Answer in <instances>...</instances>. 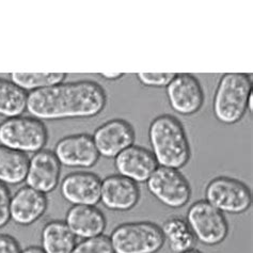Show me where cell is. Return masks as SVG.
<instances>
[{
    "instance_id": "cell-1",
    "label": "cell",
    "mask_w": 253,
    "mask_h": 253,
    "mask_svg": "<svg viewBox=\"0 0 253 253\" xmlns=\"http://www.w3.org/2000/svg\"><path fill=\"white\" fill-rule=\"evenodd\" d=\"M107 104V95L101 84L92 81L62 83L30 92L27 111L39 120L93 118Z\"/></svg>"
},
{
    "instance_id": "cell-2",
    "label": "cell",
    "mask_w": 253,
    "mask_h": 253,
    "mask_svg": "<svg viewBox=\"0 0 253 253\" xmlns=\"http://www.w3.org/2000/svg\"><path fill=\"white\" fill-rule=\"evenodd\" d=\"M149 139L158 166L179 170L188 164L191 153L189 139L175 117L157 116L150 124Z\"/></svg>"
},
{
    "instance_id": "cell-3",
    "label": "cell",
    "mask_w": 253,
    "mask_h": 253,
    "mask_svg": "<svg viewBox=\"0 0 253 253\" xmlns=\"http://www.w3.org/2000/svg\"><path fill=\"white\" fill-rule=\"evenodd\" d=\"M252 93L251 76L244 73L224 74L214 95L212 111L219 122L233 125L241 121L248 110Z\"/></svg>"
},
{
    "instance_id": "cell-4",
    "label": "cell",
    "mask_w": 253,
    "mask_h": 253,
    "mask_svg": "<svg viewBox=\"0 0 253 253\" xmlns=\"http://www.w3.org/2000/svg\"><path fill=\"white\" fill-rule=\"evenodd\" d=\"M109 239L115 253H157L166 242L161 226L150 221L120 224Z\"/></svg>"
},
{
    "instance_id": "cell-5",
    "label": "cell",
    "mask_w": 253,
    "mask_h": 253,
    "mask_svg": "<svg viewBox=\"0 0 253 253\" xmlns=\"http://www.w3.org/2000/svg\"><path fill=\"white\" fill-rule=\"evenodd\" d=\"M48 140L43 121L33 117H14L0 123V144L25 153L42 151Z\"/></svg>"
},
{
    "instance_id": "cell-6",
    "label": "cell",
    "mask_w": 253,
    "mask_h": 253,
    "mask_svg": "<svg viewBox=\"0 0 253 253\" xmlns=\"http://www.w3.org/2000/svg\"><path fill=\"white\" fill-rule=\"evenodd\" d=\"M186 221L197 241L210 247L220 245L229 234V223L223 212L206 200H199L190 206Z\"/></svg>"
},
{
    "instance_id": "cell-7",
    "label": "cell",
    "mask_w": 253,
    "mask_h": 253,
    "mask_svg": "<svg viewBox=\"0 0 253 253\" xmlns=\"http://www.w3.org/2000/svg\"><path fill=\"white\" fill-rule=\"evenodd\" d=\"M205 200L222 212L243 214L250 209L252 194L248 186L239 179L218 176L206 186Z\"/></svg>"
},
{
    "instance_id": "cell-8",
    "label": "cell",
    "mask_w": 253,
    "mask_h": 253,
    "mask_svg": "<svg viewBox=\"0 0 253 253\" xmlns=\"http://www.w3.org/2000/svg\"><path fill=\"white\" fill-rule=\"evenodd\" d=\"M146 186L153 197L171 209L183 208L191 197L188 179L177 169L158 166L146 182Z\"/></svg>"
},
{
    "instance_id": "cell-9",
    "label": "cell",
    "mask_w": 253,
    "mask_h": 253,
    "mask_svg": "<svg viewBox=\"0 0 253 253\" xmlns=\"http://www.w3.org/2000/svg\"><path fill=\"white\" fill-rule=\"evenodd\" d=\"M99 156L116 158L136 141L132 125L123 119H113L102 124L92 136Z\"/></svg>"
},
{
    "instance_id": "cell-10",
    "label": "cell",
    "mask_w": 253,
    "mask_h": 253,
    "mask_svg": "<svg viewBox=\"0 0 253 253\" xmlns=\"http://www.w3.org/2000/svg\"><path fill=\"white\" fill-rule=\"evenodd\" d=\"M166 88L171 108L178 115L191 116L202 108L204 92L194 75L175 74Z\"/></svg>"
},
{
    "instance_id": "cell-11",
    "label": "cell",
    "mask_w": 253,
    "mask_h": 253,
    "mask_svg": "<svg viewBox=\"0 0 253 253\" xmlns=\"http://www.w3.org/2000/svg\"><path fill=\"white\" fill-rule=\"evenodd\" d=\"M55 155L61 166L70 168H91L99 158V154L88 134L66 136L57 142Z\"/></svg>"
},
{
    "instance_id": "cell-12",
    "label": "cell",
    "mask_w": 253,
    "mask_h": 253,
    "mask_svg": "<svg viewBox=\"0 0 253 253\" xmlns=\"http://www.w3.org/2000/svg\"><path fill=\"white\" fill-rule=\"evenodd\" d=\"M61 175V164L55 153L49 150L39 151L29 158L25 182L28 187L46 195L57 188Z\"/></svg>"
},
{
    "instance_id": "cell-13",
    "label": "cell",
    "mask_w": 253,
    "mask_h": 253,
    "mask_svg": "<svg viewBox=\"0 0 253 253\" xmlns=\"http://www.w3.org/2000/svg\"><path fill=\"white\" fill-rule=\"evenodd\" d=\"M140 199L139 185L120 174L109 175L102 181L101 202L113 211H127L135 208Z\"/></svg>"
},
{
    "instance_id": "cell-14",
    "label": "cell",
    "mask_w": 253,
    "mask_h": 253,
    "mask_svg": "<svg viewBox=\"0 0 253 253\" xmlns=\"http://www.w3.org/2000/svg\"><path fill=\"white\" fill-rule=\"evenodd\" d=\"M60 188L62 197L73 205L95 206L101 202L102 179L92 172L70 173L62 179Z\"/></svg>"
},
{
    "instance_id": "cell-15",
    "label": "cell",
    "mask_w": 253,
    "mask_h": 253,
    "mask_svg": "<svg viewBox=\"0 0 253 253\" xmlns=\"http://www.w3.org/2000/svg\"><path fill=\"white\" fill-rule=\"evenodd\" d=\"M115 166L118 174L139 184L148 182L158 164L150 150L132 144L115 158Z\"/></svg>"
},
{
    "instance_id": "cell-16",
    "label": "cell",
    "mask_w": 253,
    "mask_h": 253,
    "mask_svg": "<svg viewBox=\"0 0 253 253\" xmlns=\"http://www.w3.org/2000/svg\"><path fill=\"white\" fill-rule=\"evenodd\" d=\"M46 195L28 186L19 188L11 198V219L19 225H30L43 217L47 210Z\"/></svg>"
},
{
    "instance_id": "cell-17",
    "label": "cell",
    "mask_w": 253,
    "mask_h": 253,
    "mask_svg": "<svg viewBox=\"0 0 253 253\" xmlns=\"http://www.w3.org/2000/svg\"><path fill=\"white\" fill-rule=\"evenodd\" d=\"M64 222L76 237L84 239L101 236L106 229L105 215L91 205H73L66 212Z\"/></svg>"
},
{
    "instance_id": "cell-18",
    "label": "cell",
    "mask_w": 253,
    "mask_h": 253,
    "mask_svg": "<svg viewBox=\"0 0 253 253\" xmlns=\"http://www.w3.org/2000/svg\"><path fill=\"white\" fill-rule=\"evenodd\" d=\"M41 245L45 253H71L77 245V237L65 222L52 220L44 225Z\"/></svg>"
},
{
    "instance_id": "cell-19",
    "label": "cell",
    "mask_w": 253,
    "mask_h": 253,
    "mask_svg": "<svg viewBox=\"0 0 253 253\" xmlns=\"http://www.w3.org/2000/svg\"><path fill=\"white\" fill-rule=\"evenodd\" d=\"M28 165L27 154L0 144V183L18 185L25 182Z\"/></svg>"
},
{
    "instance_id": "cell-20",
    "label": "cell",
    "mask_w": 253,
    "mask_h": 253,
    "mask_svg": "<svg viewBox=\"0 0 253 253\" xmlns=\"http://www.w3.org/2000/svg\"><path fill=\"white\" fill-rule=\"evenodd\" d=\"M161 229L173 253H184L194 249L197 239L186 219L171 217L164 222Z\"/></svg>"
},
{
    "instance_id": "cell-21",
    "label": "cell",
    "mask_w": 253,
    "mask_h": 253,
    "mask_svg": "<svg viewBox=\"0 0 253 253\" xmlns=\"http://www.w3.org/2000/svg\"><path fill=\"white\" fill-rule=\"evenodd\" d=\"M27 92L15 84L0 78V116L6 119L22 116L27 110Z\"/></svg>"
},
{
    "instance_id": "cell-22",
    "label": "cell",
    "mask_w": 253,
    "mask_h": 253,
    "mask_svg": "<svg viewBox=\"0 0 253 253\" xmlns=\"http://www.w3.org/2000/svg\"><path fill=\"white\" fill-rule=\"evenodd\" d=\"M64 73H12L11 82L24 91H37L62 84Z\"/></svg>"
},
{
    "instance_id": "cell-23",
    "label": "cell",
    "mask_w": 253,
    "mask_h": 253,
    "mask_svg": "<svg viewBox=\"0 0 253 253\" xmlns=\"http://www.w3.org/2000/svg\"><path fill=\"white\" fill-rule=\"evenodd\" d=\"M71 253H115L108 236L101 235L84 239L75 246Z\"/></svg>"
},
{
    "instance_id": "cell-24",
    "label": "cell",
    "mask_w": 253,
    "mask_h": 253,
    "mask_svg": "<svg viewBox=\"0 0 253 253\" xmlns=\"http://www.w3.org/2000/svg\"><path fill=\"white\" fill-rule=\"evenodd\" d=\"M174 76V73H138L137 79L145 86L163 88L167 86Z\"/></svg>"
},
{
    "instance_id": "cell-25",
    "label": "cell",
    "mask_w": 253,
    "mask_h": 253,
    "mask_svg": "<svg viewBox=\"0 0 253 253\" xmlns=\"http://www.w3.org/2000/svg\"><path fill=\"white\" fill-rule=\"evenodd\" d=\"M11 198L8 186L0 183V229L3 228L11 220Z\"/></svg>"
},
{
    "instance_id": "cell-26",
    "label": "cell",
    "mask_w": 253,
    "mask_h": 253,
    "mask_svg": "<svg viewBox=\"0 0 253 253\" xmlns=\"http://www.w3.org/2000/svg\"><path fill=\"white\" fill-rule=\"evenodd\" d=\"M16 239L8 234H0V253H21Z\"/></svg>"
},
{
    "instance_id": "cell-27",
    "label": "cell",
    "mask_w": 253,
    "mask_h": 253,
    "mask_svg": "<svg viewBox=\"0 0 253 253\" xmlns=\"http://www.w3.org/2000/svg\"><path fill=\"white\" fill-rule=\"evenodd\" d=\"M101 76L106 79V81H111V82H115L118 81V79L122 78L123 74L121 73H102Z\"/></svg>"
},
{
    "instance_id": "cell-28",
    "label": "cell",
    "mask_w": 253,
    "mask_h": 253,
    "mask_svg": "<svg viewBox=\"0 0 253 253\" xmlns=\"http://www.w3.org/2000/svg\"><path fill=\"white\" fill-rule=\"evenodd\" d=\"M21 253H45V252L41 247H38V246H30V247L22 250Z\"/></svg>"
},
{
    "instance_id": "cell-29",
    "label": "cell",
    "mask_w": 253,
    "mask_h": 253,
    "mask_svg": "<svg viewBox=\"0 0 253 253\" xmlns=\"http://www.w3.org/2000/svg\"><path fill=\"white\" fill-rule=\"evenodd\" d=\"M248 110L250 112H252L253 110V94H251V96L249 97V102H248Z\"/></svg>"
},
{
    "instance_id": "cell-30",
    "label": "cell",
    "mask_w": 253,
    "mask_h": 253,
    "mask_svg": "<svg viewBox=\"0 0 253 253\" xmlns=\"http://www.w3.org/2000/svg\"><path fill=\"white\" fill-rule=\"evenodd\" d=\"M184 253H202L201 251L200 250H197V249H191V250H189V251H186V252H184Z\"/></svg>"
}]
</instances>
